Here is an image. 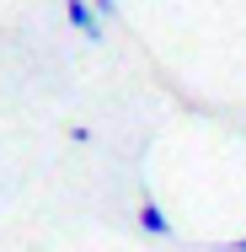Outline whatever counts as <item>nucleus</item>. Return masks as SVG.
Returning <instances> with one entry per match:
<instances>
[{
	"label": "nucleus",
	"instance_id": "obj_1",
	"mask_svg": "<svg viewBox=\"0 0 246 252\" xmlns=\"http://www.w3.org/2000/svg\"><path fill=\"white\" fill-rule=\"evenodd\" d=\"M64 16L75 32H86V43H102V16L91 11V0H64Z\"/></svg>",
	"mask_w": 246,
	"mask_h": 252
},
{
	"label": "nucleus",
	"instance_id": "obj_3",
	"mask_svg": "<svg viewBox=\"0 0 246 252\" xmlns=\"http://www.w3.org/2000/svg\"><path fill=\"white\" fill-rule=\"evenodd\" d=\"M91 11L97 16H118V0H91Z\"/></svg>",
	"mask_w": 246,
	"mask_h": 252
},
{
	"label": "nucleus",
	"instance_id": "obj_2",
	"mask_svg": "<svg viewBox=\"0 0 246 252\" xmlns=\"http://www.w3.org/2000/svg\"><path fill=\"white\" fill-rule=\"evenodd\" d=\"M139 231H145V236H171V220H166V209L155 199L139 204Z\"/></svg>",
	"mask_w": 246,
	"mask_h": 252
},
{
	"label": "nucleus",
	"instance_id": "obj_4",
	"mask_svg": "<svg viewBox=\"0 0 246 252\" xmlns=\"http://www.w3.org/2000/svg\"><path fill=\"white\" fill-rule=\"evenodd\" d=\"M230 252H246V236H236V242H230Z\"/></svg>",
	"mask_w": 246,
	"mask_h": 252
}]
</instances>
